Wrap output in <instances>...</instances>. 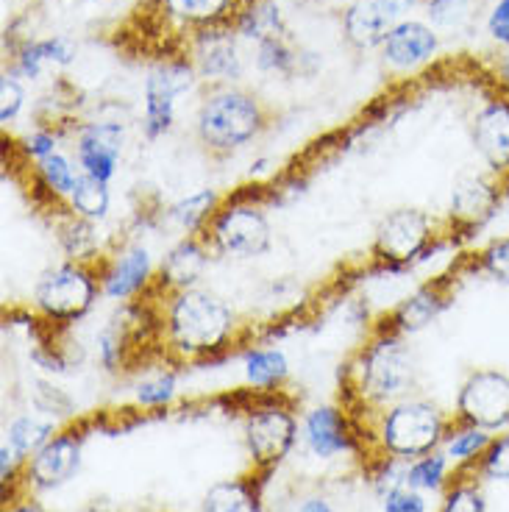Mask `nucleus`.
I'll list each match as a JSON object with an SVG mask.
<instances>
[{
  "label": "nucleus",
  "mask_w": 509,
  "mask_h": 512,
  "mask_svg": "<svg viewBox=\"0 0 509 512\" xmlns=\"http://www.w3.org/2000/svg\"><path fill=\"white\" fill-rule=\"evenodd\" d=\"M153 309V337L167 365H206L245 346L237 315L212 290L192 287L181 293L142 295Z\"/></svg>",
  "instance_id": "obj_1"
},
{
  "label": "nucleus",
  "mask_w": 509,
  "mask_h": 512,
  "mask_svg": "<svg viewBox=\"0 0 509 512\" xmlns=\"http://www.w3.org/2000/svg\"><path fill=\"white\" fill-rule=\"evenodd\" d=\"M415 379L418 373L409 354L407 337H398L373 323L368 340L343 368V390L348 393V404L359 407V412H379L395 401H404L412 396Z\"/></svg>",
  "instance_id": "obj_2"
},
{
  "label": "nucleus",
  "mask_w": 509,
  "mask_h": 512,
  "mask_svg": "<svg viewBox=\"0 0 509 512\" xmlns=\"http://www.w3.org/2000/svg\"><path fill=\"white\" fill-rule=\"evenodd\" d=\"M273 112L256 92L237 84L209 87L195 115V140L206 154L223 162L262 137Z\"/></svg>",
  "instance_id": "obj_3"
},
{
  "label": "nucleus",
  "mask_w": 509,
  "mask_h": 512,
  "mask_svg": "<svg viewBox=\"0 0 509 512\" xmlns=\"http://www.w3.org/2000/svg\"><path fill=\"white\" fill-rule=\"evenodd\" d=\"M365 415H373V423L368 429H359V443L362 437H370L384 457L404 462L440 451L454 423V418L446 415L437 404L415 396L395 401L379 412H365Z\"/></svg>",
  "instance_id": "obj_4"
},
{
  "label": "nucleus",
  "mask_w": 509,
  "mask_h": 512,
  "mask_svg": "<svg viewBox=\"0 0 509 512\" xmlns=\"http://www.w3.org/2000/svg\"><path fill=\"white\" fill-rule=\"evenodd\" d=\"M443 245H451L443 220L432 218L418 206H398L376 226L368 265L373 273H404L429 259Z\"/></svg>",
  "instance_id": "obj_5"
},
{
  "label": "nucleus",
  "mask_w": 509,
  "mask_h": 512,
  "mask_svg": "<svg viewBox=\"0 0 509 512\" xmlns=\"http://www.w3.org/2000/svg\"><path fill=\"white\" fill-rule=\"evenodd\" d=\"M101 259L98 262L64 259L59 265L42 270L31 293V312L45 326L62 329V332L87 318L103 295Z\"/></svg>",
  "instance_id": "obj_6"
},
{
  "label": "nucleus",
  "mask_w": 509,
  "mask_h": 512,
  "mask_svg": "<svg viewBox=\"0 0 509 512\" xmlns=\"http://www.w3.org/2000/svg\"><path fill=\"white\" fill-rule=\"evenodd\" d=\"M212 256L231 259H259L273 248V226L265 206L254 195H231L223 198L215 215L201 231Z\"/></svg>",
  "instance_id": "obj_7"
},
{
  "label": "nucleus",
  "mask_w": 509,
  "mask_h": 512,
  "mask_svg": "<svg viewBox=\"0 0 509 512\" xmlns=\"http://www.w3.org/2000/svg\"><path fill=\"white\" fill-rule=\"evenodd\" d=\"M295 440L298 421L293 407L281 401V390L262 393V398L245 415V446L259 482H268V476L290 457Z\"/></svg>",
  "instance_id": "obj_8"
},
{
  "label": "nucleus",
  "mask_w": 509,
  "mask_h": 512,
  "mask_svg": "<svg viewBox=\"0 0 509 512\" xmlns=\"http://www.w3.org/2000/svg\"><path fill=\"white\" fill-rule=\"evenodd\" d=\"M504 192H507L504 181L487 170L459 176L451 187L446 218H443L448 243L462 245L476 240L501 215Z\"/></svg>",
  "instance_id": "obj_9"
},
{
  "label": "nucleus",
  "mask_w": 509,
  "mask_h": 512,
  "mask_svg": "<svg viewBox=\"0 0 509 512\" xmlns=\"http://www.w3.org/2000/svg\"><path fill=\"white\" fill-rule=\"evenodd\" d=\"M198 73L184 53L159 56L142 81V137L156 142L176 126V101L192 90Z\"/></svg>",
  "instance_id": "obj_10"
},
{
  "label": "nucleus",
  "mask_w": 509,
  "mask_h": 512,
  "mask_svg": "<svg viewBox=\"0 0 509 512\" xmlns=\"http://www.w3.org/2000/svg\"><path fill=\"white\" fill-rule=\"evenodd\" d=\"M245 6V0H145L142 12L151 20V26L165 34L181 53L184 39L204 28L234 23Z\"/></svg>",
  "instance_id": "obj_11"
},
{
  "label": "nucleus",
  "mask_w": 509,
  "mask_h": 512,
  "mask_svg": "<svg viewBox=\"0 0 509 512\" xmlns=\"http://www.w3.org/2000/svg\"><path fill=\"white\" fill-rule=\"evenodd\" d=\"M454 423L476 426L490 435L509 429V373L498 368H479L459 384Z\"/></svg>",
  "instance_id": "obj_12"
},
{
  "label": "nucleus",
  "mask_w": 509,
  "mask_h": 512,
  "mask_svg": "<svg viewBox=\"0 0 509 512\" xmlns=\"http://www.w3.org/2000/svg\"><path fill=\"white\" fill-rule=\"evenodd\" d=\"M459 276L462 273L454 265L443 276L418 284L407 298H401L395 307H390L384 315L373 320V326H382V329L398 334V337H412V334L429 329L434 320L454 304Z\"/></svg>",
  "instance_id": "obj_13"
},
{
  "label": "nucleus",
  "mask_w": 509,
  "mask_h": 512,
  "mask_svg": "<svg viewBox=\"0 0 509 512\" xmlns=\"http://www.w3.org/2000/svg\"><path fill=\"white\" fill-rule=\"evenodd\" d=\"M240 42L242 39L234 23H226V26L204 28L187 37L181 45V53L190 59L201 81H209L212 87L237 84L245 73Z\"/></svg>",
  "instance_id": "obj_14"
},
{
  "label": "nucleus",
  "mask_w": 509,
  "mask_h": 512,
  "mask_svg": "<svg viewBox=\"0 0 509 512\" xmlns=\"http://www.w3.org/2000/svg\"><path fill=\"white\" fill-rule=\"evenodd\" d=\"M73 156H76L81 173L112 184V179L123 162L126 148V123L117 117H98V120H81L73 134Z\"/></svg>",
  "instance_id": "obj_15"
},
{
  "label": "nucleus",
  "mask_w": 509,
  "mask_h": 512,
  "mask_svg": "<svg viewBox=\"0 0 509 512\" xmlns=\"http://www.w3.org/2000/svg\"><path fill=\"white\" fill-rule=\"evenodd\" d=\"M81 454H84V435L78 429H59L34 457H28L20 487L31 493H48L67 485L81 468Z\"/></svg>",
  "instance_id": "obj_16"
},
{
  "label": "nucleus",
  "mask_w": 509,
  "mask_h": 512,
  "mask_svg": "<svg viewBox=\"0 0 509 512\" xmlns=\"http://www.w3.org/2000/svg\"><path fill=\"white\" fill-rule=\"evenodd\" d=\"M415 6H420V0H351L340 17L345 42L354 51L382 48L387 34L409 20Z\"/></svg>",
  "instance_id": "obj_17"
},
{
  "label": "nucleus",
  "mask_w": 509,
  "mask_h": 512,
  "mask_svg": "<svg viewBox=\"0 0 509 512\" xmlns=\"http://www.w3.org/2000/svg\"><path fill=\"white\" fill-rule=\"evenodd\" d=\"M471 142L487 173L509 184V92L487 95L471 120Z\"/></svg>",
  "instance_id": "obj_18"
},
{
  "label": "nucleus",
  "mask_w": 509,
  "mask_h": 512,
  "mask_svg": "<svg viewBox=\"0 0 509 512\" xmlns=\"http://www.w3.org/2000/svg\"><path fill=\"white\" fill-rule=\"evenodd\" d=\"M156 279L151 251L142 243H123L115 251H106L101 259V287L112 301H137L148 293Z\"/></svg>",
  "instance_id": "obj_19"
},
{
  "label": "nucleus",
  "mask_w": 509,
  "mask_h": 512,
  "mask_svg": "<svg viewBox=\"0 0 509 512\" xmlns=\"http://www.w3.org/2000/svg\"><path fill=\"white\" fill-rule=\"evenodd\" d=\"M212 251L204 243L201 234H181V240L167 248V254L162 256L159 268H156V279L153 287L145 295L162 298V295L181 293V290H192L201 287L209 268Z\"/></svg>",
  "instance_id": "obj_20"
},
{
  "label": "nucleus",
  "mask_w": 509,
  "mask_h": 512,
  "mask_svg": "<svg viewBox=\"0 0 509 512\" xmlns=\"http://www.w3.org/2000/svg\"><path fill=\"white\" fill-rule=\"evenodd\" d=\"M78 45L64 34H51V37L23 39L12 45L9 51V64L6 70L17 78H31L39 81L48 73H62L64 67L76 62Z\"/></svg>",
  "instance_id": "obj_21"
},
{
  "label": "nucleus",
  "mask_w": 509,
  "mask_h": 512,
  "mask_svg": "<svg viewBox=\"0 0 509 512\" xmlns=\"http://www.w3.org/2000/svg\"><path fill=\"white\" fill-rule=\"evenodd\" d=\"M304 443L306 448L318 457V460H331L343 451H354L359 446L357 423L351 418V412L340 407H315L304 415Z\"/></svg>",
  "instance_id": "obj_22"
},
{
  "label": "nucleus",
  "mask_w": 509,
  "mask_h": 512,
  "mask_svg": "<svg viewBox=\"0 0 509 512\" xmlns=\"http://www.w3.org/2000/svg\"><path fill=\"white\" fill-rule=\"evenodd\" d=\"M437 51H440L437 28L429 26L426 20H415V17L398 23L379 48L382 62L398 73H409V70H418L423 64H429L437 56Z\"/></svg>",
  "instance_id": "obj_23"
},
{
  "label": "nucleus",
  "mask_w": 509,
  "mask_h": 512,
  "mask_svg": "<svg viewBox=\"0 0 509 512\" xmlns=\"http://www.w3.org/2000/svg\"><path fill=\"white\" fill-rule=\"evenodd\" d=\"M95 226L98 223L78 218L73 209H64L59 215H53L51 229L64 259H73V262H98L106 254L101 248Z\"/></svg>",
  "instance_id": "obj_24"
},
{
  "label": "nucleus",
  "mask_w": 509,
  "mask_h": 512,
  "mask_svg": "<svg viewBox=\"0 0 509 512\" xmlns=\"http://www.w3.org/2000/svg\"><path fill=\"white\" fill-rule=\"evenodd\" d=\"M312 53L301 51V45H295V39L290 37V31L284 34H273V37L259 39L254 45V64L256 70L270 73V76L295 78L306 76L304 62Z\"/></svg>",
  "instance_id": "obj_25"
},
{
  "label": "nucleus",
  "mask_w": 509,
  "mask_h": 512,
  "mask_svg": "<svg viewBox=\"0 0 509 512\" xmlns=\"http://www.w3.org/2000/svg\"><path fill=\"white\" fill-rule=\"evenodd\" d=\"M242 365H245V379L256 393H276L290 379L287 354L276 346H245Z\"/></svg>",
  "instance_id": "obj_26"
},
{
  "label": "nucleus",
  "mask_w": 509,
  "mask_h": 512,
  "mask_svg": "<svg viewBox=\"0 0 509 512\" xmlns=\"http://www.w3.org/2000/svg\"><path fill=\"white\" fill-rule=\"evenodd\" d=\"M262 501V482L251 476L223 479L209 487L201 512H259Z\"/></svg>",
  "instance_id": "obj_27"
},
{
  "label": "nucleus",
  "mask_w": 509,
  "mask_h": 512,
  "mask_svg": "<svg viewBox=\"0 0 509 512\" xmlns=\"http://www.w3.org/2000/svg\"><path fill=\"white\" fill-rule=\"evenodd\" d=\"M223 201V195H217L212 187H201V190L190 192L179 198L176 204H170L165 209V218L181 229L184 234H201L206 229L209 218L215 215V209Z\"/></svg>",
  "instance_id": "obj_28"
},
{
  "label": "nucleus",
  "mask_w": 509,
  "mask_h": 512,
  "mask_svg": "<svg viewBox=\"0 0 509 512\" xmlns=\"http://www.w3.org/2000/svg\"><path fill=\"white\" fill-rule=\"evenodd\" d=\"M459 273H479L490 282L509 287V234L493 237L490 243L482 245L479 251L462 256L457 262Z\"/></svg>",
  "instance_id": "obj_29"
},
{
  "label": "nucleus",
  "mask_w": 509,
  "mask_h": 512,
  "mask_svg": "<svg viewBox=\"0 0 509 512\" xmlns=\"http://www.w3.org/2000/svg\"><path fill=\"white\" fill-rule=\"evenodd\" d=\"M234 28H237L240 39L251 42V45H256L259 39L290 31L287 23H284V14H281V9L276 6V3H270V0H256V3H248V6L237 14Z\"/></svg>",
  "instance_id": "obj_30"
},
{
  "label": "nucleus",
  "mask_w": 509,
  "mask_h": 512,
  "mask_svg": "<svg viewBox=\"0 0 509 512\" xmlns=\"http://www.w3.org/2000/svg\"><path fill=\"white\" fill-rule=\"evenodd\" d=\"M493 443V435L476 429V426H465V423H451L443 451L448 454V460L454 462V468L459 471H473V465L482 460L487 446Z\"/></svg>",
  "instance_id": "obj_31"
},
{
  "label": "nucleus",
  "mask_w": 509,
  "mask_h": 512,
  "mask_svg": "<svg viewBox=\"0 0 509 512\" xmlns=\"http://www.w3.org/2000/svg\"><path fill=\"white\" fill-rule=\"evenodd\" d=\"M67 206L76 212L78 218L90 220V223H101L109 215V209H112V190H109L106 181L81 173L76 187L70 192V198H67Z\"/></svg>",
  "instance_id": "obj_32"
},
{
  "label": "nucleus",
  "mask_w": 509,
  "mask_h": 512,
  "mask_svg": "<svg viewBox=\"0 0 509 512\" xmlns=\"http://www.w3.org/2000/svg\"><path fill=\"white\" fill-rule=\"evenodd\" d=\"M59 432V426L53 418H39V415H20L9 423L6 429V443L28 462V457H34L39 448L45 446L53 435Z\"/></svg>",
  "instance_id": "obj_33"
},
{
  "label": "nucleus",
  "mask_w": 509,
  "mask_h": 512,
  "mask_svg": "<svg viewBox=\"0 0 509 512\" xmlns=\"http://www.w3.org/2000/svg\"><path fill=\"white\" fill-rule=\"evenodd\" d=\"M454 462L448 460L446 451H432L423 454L418 460L407 462V485L420 490V493H437L451 482L454 476Z\"/></svg>",
  "instance_id": "obj_34"
},
{
  "label": "nucleus",
  "mask_w": 509,
  "mask_h": 512,
  "mask_svg": "<svg viewBox=\"0 0 509 512\" xmlns=\"http://www.w3.org/2000/svg\"><path fill=\"white\" fill-rule=\"evenodd\" d=\"M437 512H487V499L479 487V476L473 471L454 468V476L448 482L446 496Z\"/></svg>",
  "instance_id": "obj_35"
},
{
  "label": "nucleus",
  "mask_w": 509,
  "mask_h": 512,
  "mask_svg": "<svg viewBox=\"0 0 509 512\" xmlns=\"http://www.w3.org/2000/svg\"><path fill=\"white\" fill-rule=\"evenodd\" d=\"M176 390H179V376H176V368L167 365V368H159V371L148 373L140 384H137V393H134V401L142 410H165L173 404L176 398Z\"/></svg>",
  "instance_id": "obj_36"
},
{
  "label": "nucleus",
  "mask_w": 509,
  "mask_h": 512,
  "mask_svg": "<svg viewBox=\"0 0 509 512\" xmlns=\"http://www.w3.org/2000/svg\"><path fill=\"white\" fill-rule=\"evenodd\" d=\"M426 23L440 28H462L473 17V0H420Z\"/></svg>",
  "instance_id": "obj_37"
},
{
  "label": "nucleus",
  "mask_w": 509,
  "mask_h": 512,
  "mask_svg": "<svg viewBox=\"0 0 509 512\" xmlns=\"http://www.w3.org/2000/svg\"><path fill=\"white\" fill-rule=\"evenodd\" d=\"M473 474L484 482H509V429L493 435L484 457L473 465Z\"/></svg>",
  "instance_id": "obj_38"
},
{
  "label": "nucleus",
  "mask_w": 509,
  "mask_h": 512,
  "mask_svg": "<svg viewBox=\"0 0 509 512\" xmlns=\"http://www.w3.org/2000/svg\"><path fill=\"white\" fill-rule=\"evenodd\" d=\"M62 131L45 123H37V128H31V134H26L23 140H17V151L23 156V162H39L45 156H51L59 151L62 142Z\"/></svg>",
  "instance_id": "obj_39"
},
{
  "label": "nucleus",
  "mask_w": 509,
  "mask_h": 512,
  "mask_svg": "<svg viewBox=\"0 0 509 512\" xmlns=\"http://www.w3.org/2000/svg\"><path fill=\"white\" fill-rule=\"evenodd\" d=\"M26 87H23V78L12 76L9 70H3L0 76V123L9 128L23 115L26 109Z\"/></svg>",
  "instance_id": "obj_40"
},
{
  "label": "nucleus",
  "mask_w": 509,
  "mask_h": 512,
  "mask_svg": "<svg viewBox=\"0 0 509 512\" xmlns=\"http://www.w3.org/2000/svg\"><path fill=\"white\" fill-rule=\"evenodd\" d=\"M34 407L39 412H45V415H73L76 412V404H73V398L64 393L62 387H56L53 382H34Z\"/></svg>",
  "instance_id": "obj_41"
},
{
  "label": "nucleus",
  "mask_w": 509,
  "mask_h": 512,
  "mask_svg": "<svg viewBox=\"0 0 509 512\" xmlns=\"http://www.w3.org/2000/svg\"><path fill=\"white\" fill-rule=\"evenodd\" d=\"M384 512H426V499L423 493L409 485H398L387 490L382 496Z\"/></svg>",
  "instance_id": "obj_42"
},
{
  "label": "nucleus",
  "mask_w": 509,
  "mask_h": 512,
  "mask_svg": "<svg viewBox=\"0 0 509 512\" xmlns=\"http://www.w3.org/2000/svg\"><path fill=\"white\" fill-rule=\"evenodd\" d=\"M484 26H487V34L498 48H509V0H496L493 3Z\"/></svg>",
  "instance_id": "obj_43"
},
{
  "label": "nucleus",
  "mask_w": 509,
  "mask_h": 512,
  "mask_svg": "<svg viewBox=\"0 0 509 512\" xmlns=\"http://www.w3.org/2000/svg\"><path fill=\"white\" fill-rule=\"evenodd\" d=\"M493 81L498 90L509 92V48H501L496 64H493Z\"/></svg>",
  "instance_id": "obj_44"
},
{
  "label": "nucleus",
  "mask_w": 509,
  "mask_h": 512,
  "mask_svg": "<svg viewBox=\"0 0 509 512\" xmlns=\"http://www.w3.org/2000/svg\"><path fill=\"white\" fill-rule=\"evenodd\" d=\"M295 512H334V507L326 496H306Z\"/></svg>",
  "instance_id": "obj_45"
},
{
  "label": "nucleus",
  "mask_w": 509,
  "mask_h": 512,
  "mask_svg": "<svg viewBox=\"0 0 509 512\" xmlns=\"http://www.w3.org/2000/svg\"><path fill=\"white\" fill-rule=\"evenodd\" d=\"M3 512H48V510L34 499H20V501H12V504H9Z\"/></svg>",
  "instance_id": "obj_46"
},
{
  "label": "nucleus",
  "mask_w": 509,
  "mask_h": 512,
  "mask_svg": "<svg viewBox=\"0 0 509 512\" xmlns=\"http://www.w3.org/2000/svg\"><path fill=\"white\" fill-rule=\"evenodd\" d=\"M81 512H115V507H112L106 499H95L90 501V504H87Z\"/></svg>",
  "instance_id": "obj_47"
},
{
  "label": "nucleus",
  "mask_w": 509,
  "mask_h": 512,
  "mask_svg": "<svg viewBox=\"0 0 509 512\" xmlns=\"http://www.w3.org/2000/svg\"><path fill=\"white\" fill-rule=\"evenodd\" d=\"M501 215L509 220V184H507V192H504V206H501Z\"/></svg>",
  "instance_id": "obj_48"
},
{
  "label": "nucleus",
  "mask_w": 509,
  "mask_h": 512,
  "mask_svg": "<svg viewBox=\"0 0 509 512\" xmlns=\"http://www.w3.org/2000/svg\"><path fill=\"white\" fill-rule=\"evenodd\" d=\"M245 3H256V0H245Z\"/></svg>",
  "instance_id": "obj_49"
}]
</instances>
